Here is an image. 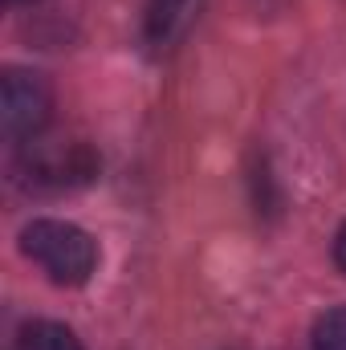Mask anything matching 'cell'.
Wrapping results in <instances>:
<instances>
[{
  "label": "cell",
  "instance_id": "3957f363",
  "mask_svg": "<svg viewBox=\"0 0 346 350\" xmlns=\"http://www.w3.org/2000/svg\"><path fill=\"white\" fill-rule=\"evenodd\" d=\"M53 114V90L33 70H8L4 74V98H0V122L8 143H29L45 131Z\"/></svg>",
  "mask_w": 346,
  "mask_h": 350
},
{
  "label": "cell",
  "instance_id": "6da1fadb",
  "mask_svg": "<svg viewBox=\"0 0 346 350\" xmlns=\"http://www.w3.org/2000/svg\"><path fill=\"white\" fill-rule=\"evenodd\" d=\"M21 253L37 261L57 285H86L98 269V245L70 220H33L21 232Z\"/></svg>",
  "mask_w": 346,
  "mask_h": 350
},
{
  "label": "cell",
  "instance_id": "8992f818",
  "mask_svg": "<svg viewBox=\"0 0 346 350\" xmlns=\"http://www.w3.org/2000/svg\"><path fill=\"white\" fill-rule=\"evenodd\" d=\"M314 350H346V306L330 310L314 326Z\"/></svg>",
  "mask_w": 346,
  "mask_h": 350
},
{
  "label": "cell",
  "instance_id": "ba28073f",
  "mask_svg": "<svg viewBox=\"0 0 346 350\" xmlns=\"http://www.w3.org/2000/svg\"><path fill=\"white\" fill-rule=\"evenodd\" d=\"M12 4H21V0H12Z\"/></svg>",
  "mask_w": 346,
  "mask_h": 350
},
{
  "label": "cell",
  "instance_id": "277c9868",
  "mask_svg": "<svg viewBox=\"0 0 346 350\" xmlns=\"http://www.w3.org/2000/svg\"><path fill=\"white\" fill-rule=\"evenodd\" d=\"M204 0H147L143 4V41L155 49V53H168L175 49L187 29L196 25Z\"/></svg>",
  "mask_w": 346,
  "mask_h": 350
},
{
  "label": "cell",
  "instance_id": "5b68a950",
  "mask_svg": "<svg viewBox=\"0 0 346 350\" xmlns=\"http://www.w3.org/2000/svg\"><path fill=\"white\" fill-rule=\"evenodd\" d=\"M12 350H82V342H78V334H74L70 326H62V322H29V326L16 334Z\"/></svg>",
  "mask_w": 346,
  "mask_h": 350
},
{
  "label": "cell",
  "instance_id": "52a82bcc",
  "mask_svg": "<svg viewBox=\"0 0 346 350\" xmlns=\"http://www.w3.org/2000/svg\"><path fill=\"white\" fill-rule=\"evenodd\" d=\"M334 261H338V269L346 273V224L338 228V241H334Z\"/></svg>",
  "mask_w": 346,
  "mask_h": 350
},
{
  "label": "cell",
  "instance_id": "7a4b0ae2",
  "mask_svg": "<svg viewBox=\"0 0 346 350\" xmlns=\"http://www.w3.org/2000/svg\"><path fill=\"white\" fill-rule=\"evenodd\" d=\"M12 175L29 191H70V187H86L98 175V155L90 151V143H41V139H29V143H21Z\"/></svg>",
  "mask_w": 346,
  "mask_h": 350
}]
</instances>
